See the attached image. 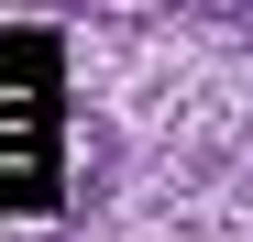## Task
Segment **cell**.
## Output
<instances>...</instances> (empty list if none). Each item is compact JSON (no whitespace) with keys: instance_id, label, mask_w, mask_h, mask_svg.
Here are the masks:
<instances>
[{"instance_id":"obj_1","label":"cell","mask_w":253,"mask_h":242,"mask_svg":"<svg viewBox=\"0 0 253 242\" xmlns=\"http://www.w3.org/2000/svg\"><path fill=\"white\" fill-rule=\"evenodd\" d=\"M55 198V55L0 33V209Z\"/></svg>"}]
</instances>
